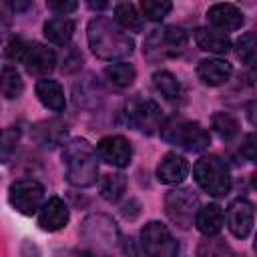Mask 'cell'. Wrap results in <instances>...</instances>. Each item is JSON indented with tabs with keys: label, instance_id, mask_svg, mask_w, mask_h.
<instances>
[{
	"label": "cell",
	"instance_id": "obj_1",
	"mask_svg": "<svg viewBox=\"0 0 257 257\" xmlns=\"http://www.w3.org/2000/svg\"><path fill=\"white\" fill-rule=\"evenodd\" d=\"M88 44L98 58L114 60L133 54L135 42L112 20L96 16L88 22Z\"/></svg>",
	"mask_w": 257,
	"mask_h": 257
},
{
	"label": "cell",
	"instance_id": "obj_2",
	"mask_svg": "<svg viewBox=\"0 0 257 257\" xmlns=\"http://www.w3.org/2000/svg\"><path fill=\"white\" fill-rule=\"evenodd\" d=\"M62 159L66 165V179L70 185L76 187H90L96 183L98 177V165H96V153L92 145L84 139H72L64 145Z\"/></svg>",
	"mask_w": 257,
	"mask_h": 257
},
{
	"label": "cell",
	"instance_id": "obj_3",
	"mask_svg": "<svg viewBox=\"0 0 257 257\" xmlns=\"http://www.w3.org/2000/svg\"><path fill=\"white\" fill-rule=\"evenodd\" d=\"M161 137L171 143V145H177L181 149H187V151H203L209 147L211 143V137L209 133L199 124V122H193L189 118H183V116H171L167 118L163 124H161Z\"/></svg>",
	"mask_w": 257,
	"mask_h": 257
},
{
	"label": "cell",
	"instance_id": "obj_4",
	"mask_svg": "<svg viewBox=\"0 0 257 257\" xmlns=\"http://www.w3.org/2000/svg\"><path fill=\"white\" fill-rule=\"evenodd\" d=\"M193 175L197 185L213 195V197H223L229 193L231 189V175L229 169L225 165V161H221L217 155H205L201 157L195 167H193Z\"/></svg>",
	"mask_w": 257,
	"mask_h": 257
},
{
	"label": "cell",
	"instance_id": "obj_5",
	"mask_svg": "<svg viewBox=\"0 0 257 257\" xmlns=\"http://www.w3.org/2000/svg\"><path fill=\"white\" fill-rule=\"evenodd\" d=\"M187 46L185 30L177 26H167L163 30H153L145 40V54L151 60H163L179 56Z\"/></svg>",
	"mask_w": 257,
	"mask_h": 257
},
{
	"label": "cell",
	"instance_id": "obj_6",
	"mask_svg": "<svg viewBox=\"0 0 257 257\" xmlns=\"http://www.w3.org/2000/svg\"><path fill=\"white\" fill-rule=\"evenodd\" d=\"M141 245L147 257H177L179 253V243L175 241L171 231L159 221H151L143 227Z\"/></svg>",
	"mask_w": 257,
	"mask_h": 257
},
{
	"label": "cell",
	"instance_id": "obj_7",
	"mask_svg": "<svg viewBox=\"0 0 257 257\" xmlns=\"http://www.w3.org/2000/svg\"><path fill=\"white\" fill-rule=\"evenodd\" d=\"M10 205L22 215H34L44 201V187L34 179H18L8 189Z\"/></svg>",
	"mask_w": 257,
	"mask_h": 257
},
{
	"label": "cell",
	"instance_id": "obj_8",
	"mask_svg": "<svg viewBox=\"0 0 257 257\" xmlns=\"http://www.w3.org/2000/svg\"><path fill=\"white\" fill-rule=\"evenodd\" d=\"M165 209H167L169 219L175 225L187 229L195 221V215L199 211V199L191 189H175V191L167 193Z\"/></svg>",
	"mask_w": 257,
	"mask_h": 257
},
{
	"label": "cell",
	"instance_id": "obj_9",
	"mask_svg": "<svg viewBox=\"0 0 257 257\" xmlns=\"http://www.w3.org/2000/svg\"><path fill=\"white\" fill-rule=\"evenodd\" d=\"M126 116L139 131H143L147 135H153L163 124L161 108L157 106V102L147 100V98H133L126 104Z\"/></svg>",
	"mask_w": 257,
	"mask_h": 257
},
{
	"label": "cell",
	"instance_id": "obj_10",
	"mask_svg": "<svg viewBox=\"0 0 257 257\" xmlns=\"http://www.w3.org/2000/svg\"><path fill=\"white\" fill-rule=\"evenodd\" d=\"M94 153L98 155L100 161H104L106 165H112V167H126L131 163V157H133V149H131V143L120 137V135H112V137H104L98 141Z\"/></svg>",
	"mask_w": 257,
	"mask_h": 257
},
{
	"label": "cell",
	"instance_id": "obj_11",
	"mask_svg": "<svg viewBox=\"0 0 257 257\" xmlns=\"http://www.w3.org/2000/svg\"><path fill=\"white\" fill-rule=\"evenodd\" d=\"M225 219H227V227L229 231L237 237V239H245L251 229H253V223H255V209L253 205L247 201V199H235L231 201V205L227 207V213H225Z\"/></svg>",
	"mask_w": 257,
	"mask_h": 257
},
{
	"label": "cell",
	"instance_id": "obj_12",
	"mask_svg": "<svg viewBox=\"0 0 257 257\" xmlns=\"http://www.w3.org/2000/svg\"><path fill=\"white\" fill-rule=\"evenodd\" d=\"M22 62L30 74H50L56 66V54L52 48L40 42H28Z\"/></svg>",
	"mask_w": 257,
	"mask_h": 257
},
{
	"label": "cell",
	"instance_id": "obj_13",
	"mask_svg": "<svg viewBox=\"0 0 257 257\" xmlns=\"http://www.w3.org/2000/svg\"><path fill=\"white\" fill-rule=\"evenodd\" d=\"M68 223V207L60 197H50L38 213V225L44 231H58Z\"/></svg>",
	"mask_w": 257,
	"mask_h": 257
},
{
	"label": "cell",
	"instance_id": "obj_14",
	"mask_svg": "<svg viewBox=\"0 0 257 257\" xmlns=\"http://www.w3.org/2000/svg\"><path fill=\"white\" fill-rule=\"evenodd\" d=\"M187 175H189V161L179 153H167L157 167V179L165 185H177Z\"/></svg>",
	"mask_w": 257,
	"mask_h": 257
},
{
	"label": "cell",
	"instance_id": "obj_15",
	"mask_svg": "<svg viewBox=\"0 0 257 257\" xmlns=\"http://www.w3.org/2000/svg\"><path fill=\"white\" fill-rule=\"evenodd\" d=\"M207 18L213 26L221 28V30H237L243 26L245 18H243V12L233 6V4H227V2H219V4H213L209 10H207Z\"/></svg>",
	"mask_w": 257,
	"mask_h": 257
},
{
	"label": "cell",
	"instance_id": "obj_16",
	"mask_svg": "<svg viewBox=\"0 0 257 257\" xmlns=\"http://www.w3.org/2000/svg\"><path fill=\"white\" fill-rule=\"evenodd\" d=\"M197 74H199V78L205 84L219 86V84H225L231 78L233 66L227 60H221V58H207V60H201L199 62Z\"/></svg>",
	"mask_w": 257,
	"mask_h": 257
},
{
	"label": "cell",
	"instance_id": "obj_17",
	"mask_svg": "<svg viewBox=\"0 0 257 257\" xmlns=\"http://www.w3.org/2000/svg\"><path fill=\"white\" fill-rule=\"evenodd\" d=\"M223 223H225V213L217 203H209V205L201 207L197 211V215H195L197 229L207 237L217 235L223 229Z\"/></svg>",
	"mask_w": 257,
	"mask_h": 257
},
{
	"label": "cell",
	"instance_id": "obj_18",
	"mask_svg": "<svg viewBox=\"0 0 257 257\" xmlns=\"http://www.w3.org/2000/svg\"><path fill=\"white\" fill-rule=\"evenodd\" d=\"M36 96H38V100H40L46 108H50V110H54V112H60V110H64V106H66L64 90H62V86H60L56 80H50V78L38 80V82H36Z\"/></svg>",
	"mask_w": 257,
	"mask_h": 257
},
{
	"label": "cell",
	"instance_id": "obj_19",
	"mask_svg": "<svg viewBox=\"0 0 257 257\" xmlns=\"http://www.w3.org/2000/svg\"><path fill=\"white\" fill-rule=\"evenodd\" d=\"M195 42L201 50L213 52V54H225L231 48V40L227 34L213 30V28H197L195 30Z\"/></svg>",
	"mask_w": 257,
	"mask_h": 257
},
{
	"label": "cell",
	"instance_id": "obj_20",
	"mask_svg": "<svg viewBox=\"0 0 257 257\" xmlns=\"http://www.w3.org/2000/svg\"><path fill=\"white\" fill-rule=\"evenodd\" d=\"M74 32V22L70 18H50L44 24V36L58 46H64L70 42Z\"/></svg>",
	"mask_w": 257,
	"mask_h": 257
},
{
	"label": "cell",
	"instance_id": "obj_21",
	"mask_svg": "<svg viewBox=\"0 0 257 257\" xmlns=\"http://www.w3.org/2000/svg\"><path fill=\"white\" fill-rule=\"evenodd\" d=\"M98 189H100V197L114 203L122 197L124 189H126V177L120 173H108L98 181Z\"/></svg>",
	"mask_w": 257,
	"mask_h": 257
},
{
	"label": "cell",
	"instance_id": "obj_22",
	"mask_svg": "<svg viewBox=\"0 0 257 257\" xmlns=\"http://www.w3.org/2000/svg\"><path fill=\"white\" fill-rule=\"evenodd\" d=\"M114 20L133 32H141L143 30V16H139L137 8L131 2H120L114 6Z\"/></svg>",
	"mask_w": 257,
	"mask_h": 257
},
{
	"label": "cell",
	"instance_id": "obj_23",
	"mask_svg": "<svg viewBox=\"0 0 257 257\" xmlns=\"http://www.w3.org/2000/svg\"><path fill=\"white\" fill-rule=\"evenodd\" d=\"M104 76L114 84V86H131L135 82V76H137V70L133 64H126V62H114V64H108L104 68Z\"/></svg>",
	"mask_w": 257,
	"mask_h": 257
},
{
	"label": "cell",
	"instance_id": "obj_24",
	"mask_svg": "<svg viewBox=\"0 0 257 257\" xmlns=\"http://www.w3.org/2000/svg\"><path fill=\"white\" fill-rule=\"evenodd\" d=\"M24 90V82H22V76L18 74L16 68L12 66H6L0 70V92L6 96V98H18Z\"/></svg>",
	"mask_w": 257,
	"mask_h": 257
},
{
	"label": "cell",
	"instance_id": "obj_25",
	"mask_svg": "<svg viewBox=\"0 0 257 257\" xmlns=\"http://www.w3.org/2000/svg\"><path fill=\"white\" fill-rule=\"evenodd\" d=\"M153 84H155V88H157L165 98H169V100H175V98H179V94H181V84H179L177 76L171 74L169 70H157V72L153 74Z\"/></svg>",
	"mask_w": 257,
	"mask_h": 257
},
{
	"label": "cell",
	"instance_id": "obj_26",
	"mask_svg": "<svg viewBox=\"0 0 257 257\" xmlns=\"http://www.w3.org/2000/svg\"><path fill=\"white\" fill-rule=\"evenodd\" d=\"M211 124L221 139H233L239 133V122L229 112H215L211 116Z\"/></svg>",
	"mask_w": 257,
	"mask_h": 257
},
{
	"label": "cell",
	"instance_id": "obj_27",
	"mask_svg": "<svg viewBox=\"0 0 257 257\" xmlns=\"http://www.w3.org/2000/svg\"><path fill=\"white\" fill-rule=\"evenodd\" d=\"M237 56L241 58V62H245L249 66L255 62V56H257V38H255V32H245L237 40Z\"/></svg>",
	"mask_w": 257,
	"mask_h": 257
},
{
	"label": "cell",
	"instance_id": "obj_28",
	"mask_svg": "<svg viewBox=\"0 0 257 257\" xmlns=\"http://www.w3.org/2000/svg\"><path fill=\"white\" fill-rule=\"evenodd\" d=\"M141 10L149 20L157 22V20H163L173 10V4L167 2V0H143L141 2Z\"/></svg>",
	"mask_w": 257,
	"mask_h": 257
},
{
	"label": "cell",
	"instance_id": "obj_29",
	"mask_svg": "<svg viewBox=\"0 0 257 257\" xmlns=\"http://www.w3.org/2000/svg\"><path fill=\"white\" fill-rule=\"evenodd\" d=\"M199 257H231V253L221 239H207L199 247Z\"/></svg>",
	"mask_w": 257,
	"mask_h": 257
},
{
	"label": "cell",
	"instance_id": "obj_30",
	"mask_svg": "<svg viewBox=\"0 0 257 257\" xmlns=\"http://www.w3.org/2000/svg\"><path fill=\"white\" fill-rule=\"evenodd\" d=\"M18 135H20L18 128H14V126L0 133V159L10 157V153L14 151L16 143H18Z\"/></svg>",
	"mask_w": 257,
	"mask_h": 257
},
{
	"label": "cell",
	"instance_id": "obj_31",
	"mask_svg": "<svg viewBox=\"0 0 257 257\" xmlns=\"http://www.w3.org/2000/svg\"><path fill=\"white\" fill-rule=\"evenodd\" d=\"M26 48H28V42H24L22 38H12V40L8 42L6 56L12 58V60H20V62H22V58H24V54H26Z\"/></svg>",
	"mask_w": 257,
	"mask_h": 257
},
{
	"label": "cell",
	"instance_id": "obj_32",
	"mask_svg": "<svg viewBox=\"0 0 257 257\" xmlns=\"http://www.w3.org/2000/svg\"><path fill=\"white\" fill-rule=\"evenodd\" d=\"M46 6H48V10H52V12L68 14V12H74L78 4L72 2V0H50V2H46Z\"/></svg>",
	"mask_w": 257,
	"mask_h": 257
},
{
	"label": "cell",
	"instance_id": "obj_33",
	"mask_svg": "<svg viewBox=\"0 0 257 257\" xmlns=\"http://www.w3.org/2000/svg\"><path fill=\"white\" fill-rule=\"evenodd\" d=\"M255 151H257V141H255V135L249 133V135L245 137L243 145H241V155H243L247 161H255V157H257Z\"/></svg>",
	"mask_w": 257,
	"mask_h": 257
},
{
	"label": "cell",
	"instance_id": "obj_34",
	"mask_svg": "<svg viewBox=\"0 0 257 257\" xmlns=\"http://www.w3.org/2000/svg\"><path fill=\"white\" fill-rule=\"evenodd\" d=\"M2 30H4V24H2V18H0V40H2Z\"/></svg>",
	"mask_w": 257,
	"mask_h": 257
}]
</instances>
